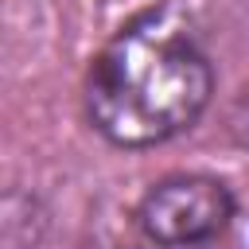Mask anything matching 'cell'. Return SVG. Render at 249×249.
Here are the masks:
<instances>
[{
	"mask_svg": "<svg viewBox=\"0 0 249 249\" xmlns=\"http://www.w3.org/2000/svg\"><path fill=\"white\" fill-rule=\"evenodd\" d=\"M237 218V195L226 179L202 171L163 175L136 202L140 233L160 249H195L218 241Z\"/></svg>",
	"mask_w": 249,
	"mask_h": 249,
	"instance_id": "2",
	"label": "cell"
},
{
	"mask_svg": "<svg viewBox=\"0 0 249 249\" xmlns=\"http://www.w3.org/2000/svg\"><path fill=\"white\" fill-rule=\"evenodd\" d=\"M214 97V62L179 4L140 8L86 70V117L117 148L183 136Z\"/></svg>",
	"mask_w": 249,
	"mask_h": 249,
	"instance_id": "1",
	"label": "cell"
}]
</instances>
